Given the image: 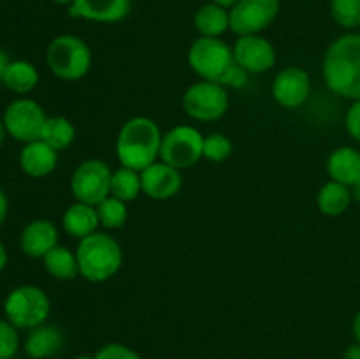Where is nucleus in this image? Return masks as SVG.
<instances>
[{"mask_svg":"<svg viewBox=\"0 0 360 359\" xmlns=\"http://www.w3.org/2000/svg\"><path fill=\"white\" fill-rule=\"evenodd\" d=\"M323 81L333 94L360 101V34H345L327 48Z\"/></svg>","mask_w":360,"mask_h":359,"instance_id":"f257e3e1","label":"nucleus"},{"mask_svg":"<svg viewBox=\"0 0 360 359\" xmlns=\"http://www.w3.org/2000/svg\"><path fill=\"white\" fill-rule=\"evenodd\" d=\"M160 127L148 116H134L127 120L116 136V157L120 164L143 171L160 158Z\"/></svg>","mask_w":360,"mask_h":359,"instance_id":"f03ea898","label":"nucleus"},{"mask_svg":"<svg viewBox=\"0 0 360 359\" xmlns=\"http://www.w3.org/2000/svg\"><path fill=\"white\" fill-rule=\"evenodd\" d=\"M79 275L91 284L111 280L123 264V250L120 243L105 232H94L79 239L76 248Z\"/></svg>","mask_w":360,"mask_h":359,"instance_id":"7ed1b4c3","label":"nucleus"},{"mask_svg":"<svg viewBox=\"0 0 360 359\" xmlns=\"http://www.w3.org/2000/svg\"><path fill=\"white\" fill-rule=\"evenodd\" d=\"M91 49L72 34L56 35L46 49V63L53 76L63 81H77L91 69Z\"/></svg>","mask_w":360,"mask_h":359,"instance_id":"20e7f679","label":"nucleus"},{"mask_svg":"<svg viewBox=\"0 0 360 359\" xmlns=\"http://www.w3.org/2000/svg\"><path fill=\"white\" fill-rule=\"evenodd\" d=\"M4 313L14 327L30 331L48 320L51 313V299L44 289L37 285H20L7 294Z\"/></svg>","mask_w":360,"mask_h":359,"instance_id":"39448f33","label":"nucleus"},{"mask_svg":"<svg viewBox=\"0 0 360 359\" xmlns=\"http://www.w3.org/2000/svg\"><path fill=\"white\" fill-rule=\"evenodd\" d=\"M188 65L200 80L213 81L221 84L225 74L232 69L236 63L234 51L227 42L220 37H202L190 44L188 48Z\"/></svg>","mask_w":360,"mask_h":359,"instance_id":"423d86ee","label":"nucleus"},{"mask_svg":"<svg viewBox=\"0 0 360 359\" xmlns=\"http://www.w3.org/2000/svg\"><path fill=\"white\" fill-rule=\"evenodd\" d=\"M204 158V136L192 125H176L164 134L160 160L172 168L190 169Z\"/></svg>","mask_w":360,"mask_h":359,"instance_id":"0eeeda50","label":"nucleus"},{"mask_svg":"<svg viewBox=\"0 0 360 359\" xmlns=\"http://www.w3.org/2000/svg\"><path fill=\"white\" fill-rule=\"evenodd\" d=\"M183 109L195 122H214L229 111L227 88L213 81H197L183 94Z\"/></svg>","mask_w":360,"mask_h":359,"instance_id":"6e6552de","label":"nucleus"},{"mask_svg":"<svg viewBox=\"0 0 360 359\" xmlns=\"http://www.w3.org/2000/svg\"><path fill=\"white\" fill-rule=\"evenodd\" d=\"M112 171L108 162L101 158L83 160L72 172L70 178V192L79 203L97 206L98 203L111 196Z\"/></svg>","mask_w":360,"mask_h":359,"instance_id":"1a4fd4ad","label":"nucleus"},{"mask_svg":"<svg viewBox=\"0 0 360 359\" xmlns=\"http://www.w3.org/2000/svg\"><path fill=\"white\" fill-rule=\"evenodd\" d=\"M7 134L13 139L27 144L41 139L42 129L48 120L44 109L34 99H16L6 108L2 115Z\"/></svg>","mask_w":360,"mask_h":359,"instance_id":"9d476101","label":"nucleus"},{"mask_svg":"<svg viewBox=\"0 0 360 359\" xmlns=\"http://www.w3.org/2000/svg\"><path fill=\"white\" fill-rule=\"evenodd\" d=\"M280 13V0H238L231 14V30L236 35H253L266 30Z\"/></svg>","mask_w":360,"mask_h":359,"instance_id":"9b49d317","label":"nucleus"},{"mask_svg":"<svg viewBox=\"0 0 360 359\" xmlns=\"http://www.w3.org/2000/svg\"><path fill=\"white\" fill-rule=\"evenodd\" d=\"M234 60L250 74H262L276 65V49L260 34L239 35L234 48Z\"/></svg>","mask_w":360,"mask_h":359,"instance_id":"f8f14e48","label":"nucleus"},{"mask_svg":"<svg viewBox=\"0 0 360 359\" xmlns=\"http://www.w3.org/2000/svg\"><path fill=\"white\" fill-rule=\"evenodd\" d=\"M273 99L285 109L301 108L311 94V77L302 67H285L271 87Z\"/></svg>","mask_w":360,"mask_h":359,"instance_id":"ddd939ff","label":"nucleus"},{"mask_svg":"<svg viewBox=\"0 0 360 359\" xmlns=\"http://www.w3.org/2000/svg\"><path fill=\"white\" fill-rule=\"evenodd\" d=\"M143 194L155 201H167L178 196L183 187L181 171L164 160H157L141 171Z\"/></svg>","mask_w":360,"mask_h":359,"instance_id":"4468645a","label":"nucleus"},{"mask_svg":"<svg viewBox=\"0 0 360 359\" xmlns=\"http://www.w3.org/2000/svg\"><path fill=\"white\" fill-rule=\"evenodd\" d=\"M132 11V0H74L69 16L91 23H118Z\"/></svg>","mask_w":360,"mask_h":359,"instance_id":"2eb2a0df","label":"nucleus"},{"mask_svg":"<svg viewBox=\"0 0 360 359\" xmlns=\"http://www.w3.org/2000/svg\"><path fill=\"white\" fill-rule=\"evenodd\" d=\"M58 245V229L48 218H35L28 222L20 236V246L25 256L42 259L49 250Z\"/></svg>","mask_w":360,"mask_h":359,"instance_id":"dca6fc26","label":"nucleus"},{"mask_svg":"<svg viewBox=\"0 0 360 359\" xmlns=\"http://www.w3.org/2000/svg\"><path fill=\"white\" fill-rule=\"evenodd\" d=\"M58 151L53 150L44 141L37 139L27 143L20 151V168L30 178H44L56 169Z\"/></svg>","mask_w":360,"mask_h":359,"instance_id":"f3484780","label":"nucleus"},{"mask_svg":"<svg viewBox=\"0 0 360 359\" xmlns=\"http://www.w3.org/2000/svg\"><path fill=\"white\" fill-rule=\"evenodd\" d=\"M65 344L62 329L53 324H41L28 331L25 340V352L32 359H49L55 358Z\"/></svg>","mask_w":360,"mask_h":359,"instance_id":"a211bd4d","label":"nucleus"},{"mask_svg":"<svg viewBox=\"0 0 360 359\" xmlns=\"http://www.w3.org/2000/svg\"><path fill=\"white\" fill-rule=\"evenodd\" d=\"M62 225L63 231L69 236H72V238H86V236L97 232V227L101 225L97 208L91 206V204L76 201V203L70 204V206L63 211Z\"/></svg>","mask_w":360,"mask_h":359,"instance_id":"6ab92c4d","label":"nucleus"},{"mask_svg":"<svg viewBox=\"0 0 360 359\" xmlns=\"http://www.w3.org/2000/svg\"><path fill=\"white\" fill-rule=\"evenodd\" d=\"M327 172L330 180L343 185H355L360 180V151L352 146H341L327 158Z\"/></svg>","mask_w":360,"mask_h":359,"instance_id":"aec40b11","label":"nucleus"},{"mask_svg":"<svg viewBox=\"0 0 360 359\" xmlns=\"http://www.w3.org/2000/svg\"><path fill=\"white\" fill-rule=\"evenodd\" d=\"M193 25L202 37H221L227 30H231V14L229 9L210 2L197 9L193 16Z\"/></svg>","mask_w":360,"mask_h":359,"instance_id":"412c9836","label":"nucleus"},{"mask_svg":"<svg viewBox=\"0 0 360 359\" xmlns=\"http://www.w3.org/2000/svg\"><path fill=\"white\" fill-rule=\"evenodd\" d=\"M2 83L18 95H27L39 84V70L27 60H11Z\"/></svg>","mask_w":360,"mask_h":359,"instance_id":"4be33fe9","label":"nucleus"},{"mask_svg":"<svg viewBox=\"0 0 360 359\" xmlns=\"http://www.w3.org/2000/svg\"><path fill=\"white\" fill-rule=\"evenodd\" d=\"M352 203V190L348 185H343L340 182H327L322 189L319 190L316 196V206L323 215L329 217H338L345 213L350 208Z\"/></svg>","mask_w":360,"mask_h":359,"instance_id":"5701e85b","label":"nucleus"},{"mask_svg":"<svg viewBox=\"0 0 360 359\" xmlns=\"http://www.w3.org/2000/svg\"><path fill=\"white\" fill-rule=\"evenodd\" d=\"M44 270L56 280H74L79 277V264H77L76 252H70L67 246L56 245L49 250L44 257Z\"/></svg>","mask_w":360,"mask_h":359,"instance_id":"b1692460","label":"nucleus"},{"mask_svg":"<svg viewBox=\"0 0 360 359\" xmlns=\"http://www.w3.org/2000/svg\"><path fill=\"white\" fill-rule=\"evenodd\" d=\"M76 139V127L65 116H48L42 129L41 141H44L53 150H67Z\"/></svg>","mask_w":360,"mask_h":359,"instance_id":"393cba45","label":"nucleus"},{"mask_svg":"<svg viewBox=\"0 0 360 359\" xmlns=\"http://www.w3.org/2000/svg\"><path fill=\"white\" fill-rule=\"evenodd\" d=\"M141 192H143V187H141L139 171L132 168H125V165L112 171L111 196L118 197V199L125 201V203H130V201L137 199Z\"/></svg>","mask_w":360,"mask_h":359,"instance_id":"a878e982","label":"nucleus"},{"mask_svg":"<svg viewBox=\"0 0 360 359\" xmlns=\"http://www.w3.org/2000/svg\"><path fill=\"white\" fill-rule=\"evenodd\" d=\"M95 208H97L98 222H101L102 227L109 229V231H116V229H122L125 225L127 217H129L125 201L118 199L115 196H108Z\"/></svg>","mask_w":360,"mask_h":359,"instance_id":"bb28decb","label":"nucleus"},{"mask_svg":"<svg viewBox=\"0 0 360 359\" xmlns=\"http://www.w3.org/2000/svg\"><path fill=\"white\" fill-rule=\"evenodd\" d=\"M330 14L340 27L354 30L360 27V0H330Z\"/></svg>","mask_w":360,"mask_h":359,"instance_id":"cd10ccee","label":"nucleus"},{"mask_svg":"<svg viewBox=\"0 0 360 359\" xmlns=\"http://www.w3.org/2000/svg\"><path fill=\"white\" fill-rule=\"evenodd\" d=\"M234 151V144L225 134L211 132L204 136V158L211 162H224Z\"/></svg>","mask_w":360,"mask_h":359,"instance_id":"c85d7f7f","label":"nucleus"},{"mask_svg":"<svg viewBox=\"0 0 360 359\" xmlns=\"http://www.w3.org/2000/svg\"><path fill=\"white\" fill-rule=\"evenodd\" d=\"M20 348L18 327L7 319H0V359H13Z\"/></svg>","mask_w":360,"mask_h":359,"instance_id":"c756f323","label":"nucleus"},{"mask_svg":"<svg viewBox=\"0 0 360 359\" xmlns=\"http://www.w3.org/2000/svg\"><path fill=\"white\" fill-rule=\"evenodd\" d=\"M95 359H143L134 348L118 341H109L95 352Z\"/></svg>","mask_w":360,"mask_h":359,"instance_id":"7c9ffc66","label":"nucleus"},{"mask_svg":"<svg viewBox=\"0 0 360 359\" xmlns=\"http://www.w3.org/2000/svg\"><path fill=\"white\" fill-rule=\"evenodd\" d=\"M250 83V73L243 69L241 65L234 63L232 69L225 74V77L221 80V87L225 88H236V90H241L246 84Z\"/></svg>","mask_w":360,"mask_h":359,"instance_id":"2f4dec72","label":"nucleus"},{"mask_svg":"<svg viewBox=\"0 0 360 359\" xmlns=\"http://www.w3.org/2000/svg\"><path fill=\"white\" fill-rule=\"evenodd\" d=\"M345 123H347L348 134L360 143V101H354V104L350 106Z\"/></svg>","mask_w":360,"mask_h":359,"instance_id":"473e14b6","label":"nucleus"},{"mask_svg":"<svg viewBox=\"0 0 360 359\" xmlns=\"http://www.w3.org/2000/svg\"><path fill=\"white\" fill-rule=\"evenodd\" d=\"M7 213H9V199H7L6 192L0 189V225L6 222Z\"/></svg>","mask_w":360,"mask_h":359,"instance_id":"72a5a7b5","label":"nucleus"},{"mask_svg":"<svg viewBox=\"0 0 360 359\" xmlns=\"http://www.w3.org/2000/svg\"><path fill=\"white\" fill-rule=\"evenodd\" d=\"M343 359H360V344L355 341V344L348 345L343 354Z\"/></svg>","mask_w":360,"mask_h":359,"instance_id":"f704fd0d","label":"nucleus"},{"mask_svg":"<svg viewBox=\"0 0 360 359\" xmlns=\"http://www.w3.org/2000/svg\"><path fill=\"white\" fill-rule=\"evenodd\" d=\"M9 62L11 60H9V56H7V53L0 49V83H2L4 74H6V69H7V65H9Z\"/></svg>","mask_w":360,"mask_h":359,"instance_id":"c9c22d12","label":"nucleus"},{"mask_svg":"<svg viewBox=\"0 0 360 359\" xmlns=\"http://www.w3.org/2000/svg\"><path fill=\"white\" fill-rule=\"evenodd\" d=\"M7 260H9V256H7V248L2 241H0V271L7 266Z\"/></svg>","mask_w":360,"mask_h":359,"instance_id":"e433bc0d","label":"nucleus"},{"mask_svg":"<svg viewBox=\"0 0 360 359\" xmlns=\"http://www.w3.org/2000/svg\"><path fill=\"white\" fill-rule=\"evenodd\" d=\"M352 331H354V336H355V341L360 344V312L355 315L354 319V324H352Z\"/></svg>","mask_w":360,"mask_h":359,"instance_id":"4c0bfd02","label":"nucleus"},{"mask_svg":"<svg viewBox=\"0 0 360 359\" xmlns=\"http://www.w3.org/2000/svg\"><path fill=\"white\" fill-rule=\"evenodd\" d=\"M211 2L218 4V6L225 7V9H232V7H234L236 4H238V0H211Z\"/></svg>","mask_w":360,"mask_h":359,"instance_id":"58836bf2","label":"nucleus"},{"mask_svg":"<svg viewBox=\"0 0 360 359\" xmlns=\"http://www.w3.org/2000/svg\"><path fill=\"white\" fill-rule=\"evenodd\" d=\"M350 190H352V199H355L357 203H360V180L355 183V185L350 187Z\"/></svg>","mask_w":360,"mask_h":359,"instance_id":"ea45409f","label":"nucleus"},{"mask_svg":"<svg viewBox=\"0 0 360 359\" xmlns=\"http://www.w3.org/2000/svg\"><path fill=\"white\" fill-rule=\"evenodd\" d=\"M6 136H7L6 125H4V120L0 118V146H2V144H4V141H6Z\"/></svg>","mask_w":360,"mask_h":359,"instance_id":"a19ab883","label":"nucleus"},{"mask_svg":"<svg viewBox=\"0 0 360 359\" xmlns=\"http://www.w3.org/2000/svg\"><path fill=\"white\" fill-rule=\"evenodd\" d=\"M51 2L58 4V6H70V4H72L74 0H51Z\"/></svg>","mask_w":360,"mask_h":359,"instance_id":"79ce46f5","label":"nucleus"},{"mask_svg":"<svg viewBox=\"0 0 360 359\" xmlns=\"http://www.w3.org/2000/svg\"><path fill=\"white\" fill-rule=\"evenodd\" d=\"M74 359H95V355H88V354H81V355H76Z\"/></svg>","mask_w":360,"mask_h":359,"instance_id":"37998d69","label":"nucleus"}]
</instances>
